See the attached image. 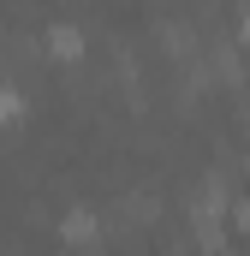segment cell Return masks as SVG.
I'll list each match as a JSON object with an SVG mask.
<instances>
[{
	"label": "cell",
	"instance_id": "obj_1",
	"mask_svg": "<svg viewBox=\"0 0 250 256\" xmlns=\"http://www.w3.org/2000/svg\"><path fill=\"white\" fill-rule=\"evenodd\" d=\"M54 48H60V54L78 48V30H72V24H54Z\"/></svg>",
	"mask_w": 250,
	"mask_h": 256
}]
</instances>
